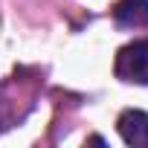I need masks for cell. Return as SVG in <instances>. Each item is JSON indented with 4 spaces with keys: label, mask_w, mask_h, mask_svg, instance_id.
<instances>
[{
    "label": "cell",
    "mask_w": 148,
    "mask_h": 148,
    "mask_svg": "<svg viewBox=\"0 0 148 148\" xmlns=\"http://www.w3.org/2000/svg\"><path fill=\"white\" fill-rule=\"evenodd\" d=\"M116 76L131 84H148V38L131 41L116 52Z\"/></svg>",
    "instance_id": "cell-1"
},
{
    "label": "cell",
    "mask_w": 148,
    "mask_h": 148,
    "mask_svg": "<svg viewBox=\"0 0 148 148\" xmlns=\"http://www.w3.org/2000/svg\"><path fill=\"white\" fill-rule=\"evenodd\" d=\"M116 128L128 145H148V113L145 110H122Z\"/></svg>",
    "instance_id": "cell-2"
},
{
    "label": "cell",
    "mask_w": 148,
    "mask_h": 148,
    "mask_svg": "<svg viewBox=\"0 0 148 148\" xmlns=\"http://www.w3.org/2000/svg\"><path fill=\"white\" fill-rule=\"evenodd\" d=\"M113 21L122 29H142V26H148V0H122V3H116Z\"/></svg>",
    "instance_id": "cell-3"
}]
</instances>
